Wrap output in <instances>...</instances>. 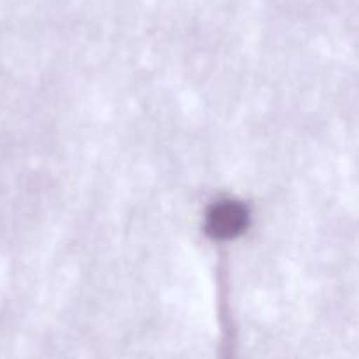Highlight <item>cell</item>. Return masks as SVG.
Here are the masks:
<instances>
[{"label":"cell","mask_w":359,"mask_h":359,"mask_svg":"<svg viewBox=\"0 0 359 359\" xmlns=\"http://www.w3.org/2000/svg\"><path fill=\"white\" fill-rule=\"evenodd\" d=\"M248 214L238 203L224 202L212 209L209 216V230L216 237H233L244 230Z\"/></svg>","instance_id":"1"}]
</instances>
